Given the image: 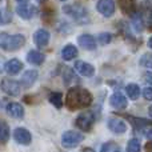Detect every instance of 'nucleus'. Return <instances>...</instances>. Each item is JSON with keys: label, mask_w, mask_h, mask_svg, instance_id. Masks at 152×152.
I'll return each instance as SVG.
<instances>
[{"label": "nucleus", "mask_w": 152, "mask_h": 152, "mask_svg": "<svg viewBox=\"0 0 152 152\" xmlns=\"http://www.w3.org/2000/svg\"><path fill=\"white\" fill-rule=\"evenodd\" d=\"M13 139H15L16 143H19L21 145H28L32 142V135L28 129L19 127V128H16L13 131Z\"/></svg>", "instance_id": "1a4fd4ad"}, {"label": "nucleus", "mask_w": 152, "mask_h": 152, "mask_svg": "<svg viewBox=\"0 0 152 152\" xmlns=\"http://www.w3.org/2000/svg\"><path fill=\"white\" fill-rule=\"evenodd\" d=\"M107 126H108V129L116 135L124 134V132L127 131V124L119 118H111L110 120H108Z\"/></svg>", "instance_id": "f8f14e48"}, {"label": "nucleus", "mask_w": 152, "mask_h": 152, "mask_svg": "<svg viewBox=\"0 0 152 152\" xmlns=\"http://www.w3.org/2000/svg\"><path fill=\"white\" fill-rule=\"evenodd\" d=\"M127 152H142V144L137 139H131L127 144Z\"/></svg>", "instance_id": "cd10ccee"}, {"label": "nucleus", "mask_w": 152, "mask_h": 152, "mask_svg": "<svg viewBox=\"0 0 152 152\" xmlns=\"http://www.w3.org/2000/svg\"><path fill=\"white\" fill-rule=\"evenodd\" d=\"M45 60V55L40 51H36V50H31L28 53H27V61L34 66H42Z\"/></svg>", "instance_id": "a211bd4d"}, {"label": "nucleus", "mask_w": 152, "mask_h": 152, "mask_svg": "<svg viewBox=\"0 0 152 152\" xmlns=\"http://www.w3.org/2000/svg\"><path fill=\"white\" fill-rule=\"evenodd\" d=\"M83 140H84V136L77 131H66L61 135V144L67 150L77 147Z\"/></svg>", "instance_id": "20e7f679"}, {"label": "nucleus", "mask_w": 152, "mask_h": 152, "mask_svg": "<svg viewBox=\"0 0 152 152\" xmlns=\"http://www.w3.org/2000/svg\"><path fill=\"white\" fill-rule=\"evenodd\" d=\"M100 152H120V147L115 142H107L102 145Z\"/></svg>", "instance_id": "a878e982"}, {"label": "nucleus", "mask_w": 152, "mask_h": 152, "mask_svg": "<svg viewBox=\"0 0 152 152\" xmlns=\"http://www.w3.org/2000/svg\"><path fill=\"white\" fill-rule=\"evenodd\" d=\"M80 152H95V151L92 150V148H89V147H86V148H83Z\"/></svg>", "instance_id": "f704fd0d"}, {"label": "nucleus", "mask_w": 152, "mask_h": 152, "mask_svg": "<svg viewBox=\"0 0 152 152\" xmlns=\"http://www.w3.org/2000/svg\"><path fill=\"white\" fill-rule=\"evenodd\" d=\"M147 44H148V47H150L151 50H152V36L150 37V39H148V43H147Z\"/></svg>", "instance_id": "e433bc0d"}, {"label": "nucleus", "mask_w": 152, "mask_h": 152, "mask_svg": "<svg viewBox=\"0 0 152 152\" xmlns=\"http://www.w3.org/2000/svg\"><path fill=\"white\" fill-rule=\"evenodd\" d=\"M145 148H147V152H152V143H148Z\"/></svg>", "instance_id": "c9c22d12"}, {"label": "nucleus", "mask_w": 152, "mask_h": 152, "mask_svg": "<svg viewBox=\"0 0 152 152\" xmlns=\"http://www.w3.org/2000/svg\"><path fill=\"white\" fill-rule=\"evenodd\" d=\"M76 56H77V48L72 44L66 45V47L63 48V51H61V58H63L66 61L74 60Z\"/></svg>", "instance_id": "aec40b11"}, {"label": "nucleus", "mask_w": 152, "mask_h": 152, "mask_svg": "<svg viewBox=\"0 0 152 152\" xmlns=\"http://www.w3.org/2000/svg\"><path fill=\"white\" fill-rule=\"evenodd\" d=\"M142 95L145 100H148V102L152 100V87H145V88L142 91Z\"/></svg>", "instance_id": "7c9ffc66"}, {"label": "nucleus", "mask_w": 152, "mask_h": 152, "mask_svg": "<svg viewBox=\"0 0 152 152\" xmlns=\"http://www.w3.org/2000/svg\"><path fill=\"white\" fill-rule=\"evenodd\" d=\"M5 111L10 116L15 119H23L24 118V107L20 104V103H16V102H10L7 105H5Z\"/></svg>", "instance_id": "9d476101"}, {"label": "nucleus", "mask_w": 152, "mask_h": 152, "mask_svg": "<svg viewBox=\"0 0 152 152\" xmlns=\"http://www.w3.org/2000/svg\"><path fill=\"white\" fill-rule=\"evenodd\" d=\"M12 21V13H11L10 10H7L5 7L1 8V13H0V23H1V26H4V24H8Z\"/></svg>", "instance_id": "bb28decb"}, {"label": "nucleus", "mask_w": 152, "mask_h": 152, "mask_svg": "<svg viewBox=\"0 0 152 152\" xmlns=\"http://www.w3.org/2000/svg\"><path fill=\"white\" fill-rule=\"evenodd\" d=\"M0 44H1V48L4 51H18L26 44V36L20 34L8 35L3 32Z\"/></svg>", "instance_id": "f03ea898"}, {"label": "nucleus", "mask_w": 152, "mask_h": 152, "mask_svg": "<svg viewBox=\"0 0 152 152\" xmlns=\"http://www.w3.org/2000/svg\"><path fill=\"white\" fill-rule=\"evenodd\" d=\"M63 80H64V83L68 86V84H72L74 81H77V77H76V75L74 74V71H72L71 68H64Z\"/></svg>", "instance_id": "393cba45"}, {"label": "nucleus", "mask_w": 152, "mask_h": 152, "mask_svg": "<svg viewBox=\"0 0 152 152\" xmlns=\"http://www.w3.org/2000/svg\"><path fill=\"white\" fill-rule=\"evenodd\" d=\"M23 67H24V64L21 63L19 59L13 58V59H10V60L5 63L4 69L8 75H18L19 72L23 69Z\"/></svg>", "instance_id": "dca6fc26"}, {"label": "nucleus", "mask_w": 152, "mask_h": 152, "mask_svg": "<svg viewBox=\"0 0 152 152\" xmlns=\"http://www.w3.org/2000/svg\"><path fill=\"white\" fill-rule=\"evenodd\" d=\"M143 80H144L145 83H148V84H152V72L151 71L145 72L144 76H143Z\"/></svg>", "instance_id": "473e14b6"}, {"label": "nucleus", "mask_w": 152, "mask_h": 152, "mask_svg": "<svg viewBox=\"0 0 152 152\" xmlns=\"http://www.w3.org/2000/svg\"><path fill=\"white\" fill-rule=\"evenodd\" d=\"M37 80V71L36 69H28L21 76L20 84L24 87V88H29L35 84V81Z\"/></svg>", "instance_id": "f3484780"}, {"label": "nucleus", "mask_w": 152, "mask_h": 152, "mask_svg": "<svg viewBox=\"0 0 152 152\" xmlns=\"http://www.w3.org/2000/svg\"><path fill=\"white\" fill-rule=\"evenodd\" d=\"M63 11L72 18L76 23H87L88 21V13H87V10L84 7H81L77 3H69V4H66L63 7Z\"/></svg>", "instance_id": "7ed1b4c3"}, {"label": "nucleus", "mask_w": 152, "mask_h": 152, "mask_svg": "<svg viewBox=\"0 0 152 152\" xmlns=\"http://www.w3.org/2000/svg\"><path fill=\"white\" fill-rule=\"evenodd\" d=\"M10 135H11L10 127H8V124L4 120H1V124H0V139H1V144H5L8 142Z\"/></svg>", "instance_id": "b1692460"}, {"label": "nucleus", "mask_w": 152, "mask_h": 152, "mask_svg": "<svg viewBox=\"0 0 152 152\" xmlns=\"http://www.w3.org/2000/svg\"><path fill=\"white\" fill-rule=\"evenodd\" d=\"M48 100L52 103V105H55L56 108L63 107V95L60 92H51L48 95Z\"/></svg>", "instance_id": "5701e85b"}, {"label": "nucleus", "mask_w": 152, "mask_h": 152, "mask_svg": "<svg viewBox=\"0 0 152 152\" xmlns=\"http://www.w3.org/2000/svg\"><path fill=\"white\" fill-rule=\"evenodd\" d=\"M110 104H111V107L116 108V110H124V108H127V105H128V102H127L126 95H123L121 92L118 91L111 95Z\"/></svg>", "instance_id": "9b49d317"}, {"label": "nucleus", "mask_w": 152, "mask_h": 152, "mask_svg": "<svg viewBox=\"0 0 152 152\" xmlns=\"http://www.w3.org/2000/svg\"><path fill=\"white\" fill-rule=\"evenodd\" d=\"M145 136H147L150 140H152V129H150V131L145 132Z\"/></svg>", "instance_id": "72a5a7b5"}, {"label": "nucleus", "mask_w": 152, "mask_h": 152, "mask_svg": "<svg viewBox=\"0 0 152 152\" xmlns=\"http://www.w3.org/2000/svg\"><path fill=\"white\" fill-rule=\"evenodd\" d=\"M50 37H51V35L47 29L40 28L34 34V42L39 48H43L50 43Z\"/></svg>", "instance_id": "ddd939ff"}, {"label": "nucleus", "mask_w": 152, "mask_h": 152, "mask_svg": "<svg viewBox=\"0 0 152 152\" xmlns=\"http://www.w3.org/2000/svg\"><path fill=\"white\" fill-rule=\"evenodd\" d=\"M96 10L104 18H111L115 13V3L112 0H100L96 3Z\"/></svg>", "instance_id": "6e6552de"}, {"label": "nucleus", "mask_w": 152, "mask_h": 152, "mask_svg": "<svg viewBox=\"0 0 152 152\" xmlns=\"http://www.w3.org/2000/svg\"><path fill=\"white\" fill-rule=\"evenodd\" d=\"M150 115L152 116V105H151V107H150Z\"/></svg>", "instance_id": "4c0bfd02"}, {"label": "nucleus", "mask_w": 152, "mask_h": 152, "mask_svg": "<svg viewBox=\"0 0 152 152\" xmlns=\"http://www.w3.org/2000/svg\"><path fill=\"white\" fill-rule=\"evenodd\" d=\"M126 92H127V96L131 100H137L140 96V87L135 83H129L126 87Z\"/></svg>", "instance_id": "412c9836"}, {"label": "nucleus", "mask_w": 152, "mask_h": 152, "mask_svg": "<svg viewBox=\"0 0 152 152\" xmlns=\"http://www.w3.org/2000/svg\"><path fill=\"white\" fill-rule=\"evenodd\" d=\"M145 23H147L148 28H152V5L147 10V18H145Z\"/></svg>", "instance_id": "2f4dec72"}, {"label": "nucleus", "mask_w": 152, "mask_h": 152, "mask_svg": "<svg viewBox=\"0 0 152 152\" xmlns=\"http://www.w3.org/2000/svg\"><path fill=\"white\" fill-rule=\"evenodd\" d=\"M140 66L143 67H150L152 66V53H145L140 59Z\"/></svg>", "instance_id": "c756f323"}, {"label": "nucleus", "mask_w": 152, "mask_h": 152, "mask_svg": "<svg viewBox=\"0 0 152 152\" xmlns=\"http://www.w3.org/2000/svg\"><path fill=\"white\" fill-rule=\"evenodd\" d=\"M16 12H18V15L20 16V18L28 20V19H31L32 16H34L35 8L29 1H27V0H21V1L16 3Z\"/></svg>", "instance_id": "0eeeda50"}, {"label": "nucleus", "mask_w": 152, "mask_h": 152, "mask_svg": "<svg viewBox=\"0 0 152 152\" xmlns=\"http://www.w3.org/2000/svg\"><path fill=\"white\" fill-rule=\"evenodd\" d=\"M1 89L4 94L10 95V96H19L21 91V84L20 81H16L13 79H3Z\"/></svg>", "instance_id": "423d86ee"}, {"label": "nucleus", "mask_w": 152, "mask_h": 152, "mask_svg": "<svg viewBox=\"0 0 152 152\" xmlns=\"http://www.w3.org/2000/svg\"><path fill=\"white\" fill-rule=\"evenodd\" d=\"M127 120L135 127V128H144L147 126H152V120L151 119H143V118H135V116L127 115L126 116Z\"/></svg>", "instance_id": "6ab92c4d"}, {"label": "nucleus", "mask_w": 152, "mask_h": 152, "mask_svg": "<svg viewBox=\"0 0 152 152\" xmlns=\"http://www.w3.org/2000/svg\"><path fill=\"white\" fill-rule=\"evenodd\" d=\"M132 26H134V29L136 32H142L143 28H144V20H143L142 13L139 11L132 16Z\"/></svg>", "instance_id": "4be33fe9"}, {"label": "nucleus", "mask_w": 152, "mask_h": 152, "mask_svg": "<svg viewBox=\"0 0 152 152\" xmlns=\"http://www.w3.org/2000/svg\"><path fill=\"white\" fill-rule=\"evenodd\" d=\"M77 43L81 48L84 50H88V51H94L96 50V40L92 35H88V34H83L77 37Z\"/></svg>", "instance_id": "4468645a"}, {"label": "nucleus", "mask_w": 152, "mask_h": 152, "mask_svg": "<svg viewBox=\"0 0 152 152\" xmlns=\"http://www.w3.org/2000/svg\"><path fill=\"white\" fill-rule=\"evenodd\" d=\"M94 123H95V113L91 112V111H86V112L80 113L75 120V126L84 132L91 131Z\"/></svg>", "instance_id": "39448f33"}, {"label": "nucleus", "mask_w": 152, "mask_h": 152, "mask_svg": "<svg viewBox=\"0 0 152 152\" xmlns=\"http://www.w3.org/2000/svg\"><path fill=\"white\" fill-rule=\"evenodd\" d=\"M75 69L80 75L86 76V77H91V76L95 74V67L92 66V64L87 63V61H83V60L76 61L75 63Z\"/></svg>", "instance_id": "2eb2a0df"}, {"label": "nucleus", "mask_w": 152, "mask_h": 152, "mask_svg": "<svg viewBox=\"0 0 152 152\" xmlns=\"http://www.w3.org/2000/svg\"><path fill=\"white\" fill-rule=\"evenodd\" d=\"M97 42L102 45L110 44V43L112 42V35H111L110 32H103V34H100L99 36H97Z\"/></svg>", "instance_id": "c85d7f7f"}, {"label": "nucleus", "mask_w": 152, "mask_h": 152, "mask_svg": "<svg viewBox=\"0 0 152 152\" xmlns=\"http://www.w3.org/2000/svg\"><path fill=\"white\" fill-rule=\"evenodd\" d=\"M92 97L91 92L86 88L81 87H74L67 92L66 96V105L68 107V110L76 111L80 108H87L92 104Z\"/></svg>", "instance_id": "f257e3e1"}]
</instances>
